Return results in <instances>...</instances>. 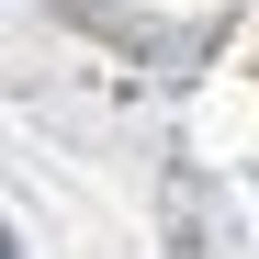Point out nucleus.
<instances>
[{"instance_id": "1", "label": "nucleus", "mask_w": 259, "mask_h": 259, "mask_svg": "<svg viewBox=\"0 0 259 259\" xmlns=\"http://www.w3.org/2000/svg\"><path fill=\"white\" fill-rule=\"evenodd\" d=\"M0 259H23V248H12V226H0Z\"/></svg>"}]
</instances>
